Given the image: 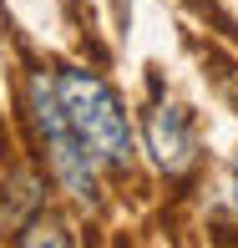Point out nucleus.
<instances>
[{
	"mask_svg": "<svg viewBox=\"0 0 238 248\" xmlns=\"http://www.w3.org/2000/svg\"><path fill=\"white\" fill-rule=\"evenodd\" d=\"M56 101H61L71 132L81 137V147L92 152V162L107 167V172H127L132 157H137V142H132V122H127V111H122L117 92H111L101 76L71 66V71H61V81H56Z\"/></svg>",
	"mask_w": 238,
	"mask_h": 248,
	"instance_id": "obj_1",
	"label": "nucleus"
},
{
	"mask_svg": "<svg viewBox=\"0 0 238 248\" xmlns=\"http://www.w3.org/2000/svg\"><path fill=\"white\" fill-rule=\"evenodd\" d=\"M26 111H31V127H36L46 157H51L56 183H61L76 202L96 208V162H92V152L81 147V137L71 132L61 101H56V86L46 81V76H31L26 81Z\"/></svg>",
	"mask_w": 238,
	"mask_h": 248,
	"instance_id": "obj_2",
	"label": "nucleus"
},
{
	"mask_svg": "<svg viewBox=\"0 0 238 248\" xmlns=\"http://www.w3.org/2000/svg\"><path fill=\"white\" fill-rule=\"evenodd\" d=\"M142 132H147V152L152 162L162 167L167 177H183L192 162H198V137H192V117L173 101H157L152 111L142 117Z\"/></svg>",
	"mask_w": 238,
	"mask_h": 248,
	"instance_id": "obj_3",
	"label": "nucleus"
},
{
	"mask_svg": "<svg viewBox=\"0 0 238 248\" xmlns=\"http://www.w3.org/2000/svg\"><path fill=\"white\" fill-rule=\"evenodd\" d=\"M16 248H71V233H66V223L56 213H31Z\"/></svg>",
	"mask_w": 238,
	"mask_h": 248,
	"instance_id": "obj_4",
	"label": "nucleus"
},
{
	"mask_svg": "<svg viewBox=\"0 0 238 248\" xmlns=\"http://www.w3.org/2000/svg\"><path fill=\"white\" fill-rule=\"evenodd\" d=\"M233 213H238V162H233Z\"/></svg>",
	"mask_w": 238,
	"mask_h": 248,
	"instance_id": "obj_5",
	"label": "nucleus"
}]
</instances>
